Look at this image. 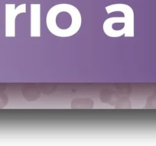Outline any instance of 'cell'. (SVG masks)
Returning <instances> with one entry per match:
<instances>
[{"instance_id":"2","label":"cell","mask_w":156,"mask_h":146,"mask_svg":"<svg viewBox=\"0 0 156 146\" xmlns=\"http://www.w3.org/2000/svg\"><path fill=\"white\" fill-rule=\"evenodd\" d=\"M5 37L15 38L16 37V18L20 13H25V4L21 5L15 8V5H5Z\"/></svg>"},{"instance_id":"1","label":"cell","mask_w":156,"mask_h":146,"mask_svg":"<svg viewBox=\"0 0 156 146\" xmlns=\"http://www.w3.org/2000/svg\"><path fill=\"white\" fill-rule=\"evenodd\" d=\"M46 24L50 32L60 38L74 35L81 27V16L75 7L61 4L48 13Z\"/></svg>"},{"instance_id":"3","label":"cell","mask_w":156,"mask_h":146,"mask_svg":"<svg viewBox=\"0 0 156 146\" xmlns=\"http://www.w3.org/2000/svg\"><path fill=\"white\" fill-rule=\"evenodd\" d=\"M31 38L41 37L40 5L32 4L31 7Z\"/></svg>"}]
</instances>
